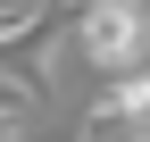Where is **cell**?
<instances>
[{
    "instance_id": "cell-1",
    "label": "cell",
    "mask_w": 150,
    "mask_h": 142,
    "mask_svg": "<svg viewBox=\"0 0 150 142\" xmlns=\"http://www.w3.org/2000/svg\"><path fill=\"white\" fill-rule=\"evenodd\" d=\"M75 33H83L92 67L134 75L150 59V0H83V9H75Z\"/></svg>"
},
{
    "instance_id": "cell-2",
    "label": "cell",
    "mask_w": 150,
    "mask_h": 142,
    "mask_svg": "<svg viewBox=\"0 0 150 142\" xmlns=\"http://www.w3.org/2000/svg\"><path fill=\"white\" fill-rule=\"evenodd\" d=\"M83 134H117V142H150V67H134V75H108V92L92 100Z\"/></svg>"
},
{
    "instance_id": "cell-4",
    "label": "cell",
    "mask_w": 150,
    "mask_h": 142,
    "mask_svg": "<svg viewBox=\"0 0 150 142\" xmlns=\"http://www.w3.org/2000/svg\"><path fill=\"white\" fill-rule=\"evenodd\" d=\"M0 142H17V109H8V117H0Z\"/></svg>"
},
{
    "instance_id": "cell-3",
    "label": "cell",
    "mask_w": 150,
    "mask_h": 142,
    "mask_svg": "<svg viewBox=\"0 0 150 142\" xmlns=\"http://www.w3.org/2000/svg\"><path fill=\"white\" fill-rule=\"evenodd\" d=\"M17 33H25V17H17V9H0V50H8Z\"/></svg>"
}]
</instances>
